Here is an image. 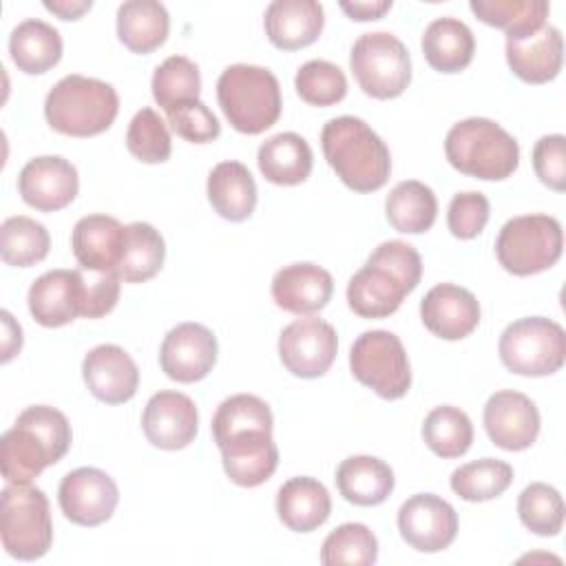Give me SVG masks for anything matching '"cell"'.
Instances as JSON below:
<instances>
[{
  "label": "cell",
  "mask_w": 566,
  "mask_h": 566,
  "mask_svg": "<svg viewBox=\"0 0 566 566\" xmlns=\"http://www.w3.org/2000/svg\"><path fill=\"white\" fill-rule=\"evenodd\" d=\"M71 424L49 405L27 407L0 438V467L9 484H29L71 449Z\"/></svg>",
  "instance_id": "cell-1"
},
{
  "label": "cell",
  "mask_w": 566,
  "mask_h": 566,
  "mask_svg": "<svg viewBox=\"0 0 566 566\" xmlns=\"http://www.w3.org/2000/svg\"><path fill=\"white\" fill-rule=\"evenodd\" d=\"M321 146L332 170L354 192H374L391 175L387 144L360 117L329 119L321 130Z\"/></svg>",
  "instance_id": "cell-2"
},
{
  "label": "cell",
  "mask_w": 566,
  "mask_h": 566,
  "mask_svg": "<svg viewBox=\"0 0 566 566\" xmlns=\"http://www.w3.org/2000/svg\"><path fill=\"white\" fill-rule=\"evenodd\" d=\"M119 111L117 91L97 77L64 75L44 99L49 126L71 137H93L111 128Z\"/></svg>",
  "instance_id": "cell-3"
},
{
  "label": "cell",
  "mask_w": 566,
  "mask_h": 566,
  "mask_svg": "<svg viewBox=\"0 0 566 566\" xmlns=\"http://www.w3.org/2000/svg\"><path fill=\"white\" fill-rule=\"evenodd\" d=\"M447 161L482 181L509 179L520 164V144L497 122L469 117L451 126L444 139Z\"/></svg>",
  "instance_id": "cell-4"
},
{
  "label": "cell",
  "mask_w": 566,
  "mask_h": 566,
  "mask_svg": "<svg viewBox=\"0 0 566 566\" xmlns=\"http://www.w3.org/2000/svg\"><path fill=\"white\" fill-rule=\"evenodd\" d=\"M217 99L230 126L243 135H259L281 117V86L270 69L232 64L217 80Z\"/></svg>",
  "instance_id": "cell-5"
},
{
  "label": "cell",
  "mask_w": 566,
  "mask_h": 566,
  "mask_svg": "<svg viewBox=\"0 0 566 566\" xmlns=\"http://www.w3.org/2000/svg\"><path fill=\"white\" fill-rule=\"evenodd\" d=\"M0 537L4 551L33 562L49 553L53 544V522L49 497L42 489L29 484H7L0 495Z\"/></svg>",
  "instance_id": "cell-6"
},
{
  "label": "cell",
  "mask_w": 566,
  "mask_h": 566,
  "mask_svg": "<svg viewBox=\"0 0 566 566\" xmlns=\"http://www.w3.org/2000/svg\"><path fill=\"white\" fill-rule=\"evenodd\" d=\"M562 223L551 214L513 217L495 239L500 265L515 276H531L553 268L562 256Z\"/></svg>",
  "instance_id": "cell-7"
},
{
  "label": "cell",
  "mask_w": 566,
  "mask_h": 566,
  "mask_svg": "<svg viewBox=\"0 0 566 566\" xmlns=\"http://www.w3.org/2000/svg\"><path fill=\"white\" fill-rule=\"evenodd\" d=\"M497 352L502 365L517 376H551L566 360V334L546 316H524L502 332Z\"/></svg>",
  "instance_id": "cell-8"
},
{
  "label": "cell",
  "mask_w": 566,
  "mask_h": 566,
  "mask_svg": "<svg viewBox=\"0 0 566 566\" xmlns=\"http://www.w3.org/2000/svg\"><path fill=\"white\" fill-rule=\"evenodd\" d=\"M349 69L363 93L376 99L398 97L411 82L409 51L389 31L363 33L352 46Z\"/></svg>",
  "instance_id": "cell-9"
},
{
  "label": "cell",
  "mask_w": 566,
  "mask_h": 566,
  "mask_svg": "<svg viewBox=\"0 0 566 566\" xmlns=\"http://www.w3.org/2000/svg\"><path fill=\"white\" fill-rule=\"evenodd\" d=\"M349 369L360 385L385 400H398L411 387V367L402 340L387 329H369L354 340Z\"/></svg>",
  "instance_id": "cell-10"
},
{
  "label": "cell",
  "mask_w": 566,
  "mask_h": 566,
  "mask_svg": "<svg viewBox=\"0 0 566 566\" xmlns=\"http://www.w3.org/2000/svg\"><path fill=\"white\" fill-rule=\"evenodd\" d=\"M336 352V329L316 316L292 321L279 336V358L296 378H321L332 367Z\"/></svg>",
  "instance_id": "cell-11"
},
{
  "label": "cell",
  "mask_w": 566,
  "mask_h": 566,
  "mask_svg": "<svg viewBox=\"0 0 566 566\" xmlns=\"http://www.w3.org/2000/svg\"><path fill=\"white\" fill-rule=\"evenodd\" d=\"M57 502L64 517L73 524L99 526L115 513L119 489L106 471L95 467H80L62 478Z\"/></svg>",
  "instance_id": "cell-12"
},
{
  "label": "cell",
  "mask_w": 566,
  "mask_h": 566,
  "mask_svg": "<svg viewBox=\"0 0 566 566\" xmlns=\"http://www.w3.org/2000/svg\"><path fill=\"white\" fill-rule=\"evenodd\" d=\"M400 537L420 553L444 551L458 535L455 509L433 493H416L398 509Z\"/></svg>",
  "instance_id": "cell-13"
},
{
  "label": "cell",
  "mask_w": 566,
  "mask_h": 566,
  "mask_svg": "<svg viewBox=\"0 0 566 566\" xmlns=\"http://www.w3.org/2000/svg\"><path fill=\"white\" fill-rule=\"evenodd\" d=\"M217 338L201 323H179L161 343V371L177 382H197L206 378L217 363Z\"/></svg>",
  "instance_id": "cell-14"
},
{
  "label": "cell",
  "mask_w": 566,
  "mask_h": 566,
  "mask_svg": "<svg viewBox=\"0 0 566 566\" xmlns=\"http://www.w3.org/2000/svg\"><path fill=\"white\" fill-rule=\"evenodd\" d=\"M80 190L75 166L60 155H42L29 159L18 175V192L22 201L40 212L66 208Z\"/></svg>",
  "instance_id": "cell-15"
},
{
  "label": "cell",
  "mask_w": 566,
  "mask_h": 566,
  "mask_svg": "<svg viewBox=\"0 0 566 566\" xmlns=\"http://www.w3.org/2000/svg\"><path fill=\"white\" fill-rule=\"evenodd\" d=\"M142 429L148 442L164 451L188 447L199 429L197 405L181 391H157L144 407Z\"/></svg>",
  "instance_id": "cell-16"
},
{
  "label": "cell",
  "mask_w": 566,
  "mask_h": 566,
  "mask_svg": "<svg viewBox=\"0 0 566 566\" xmlns=\"http://www.w3.org/2000/svg\"><path fill=\"white\" fill-rule=\"evenodd\" d=\"M484 429L495 447L524 451L537 440L539 411L526 394L502 389L484 405Z\"/></svg>",
  "instance_id": "cell-17"
},
{
  "label": "cell",
  "mask_w": 566,
  "mask_h": 566,
  "mask_svg": "<svg viewBox=\"0 0 566 566\" xmlns=\"http://www.w3.org/2000/svg\"><path fill=\"white\" fill-rule=\"evenodd\" d=\"M420 318L433 336L442 340H460L478 327L480 303L467 287L438 283L420 301Z\"/></svg>",
  "instance_id": "cell-18"
},
{
  "label": "cell",
  "mask_w": 566,
  "mask_h": 566,
  "mask_svg": "<svg viewBox=\"0 0 566 566\" xmlns=\"http://www.w3.org/2000/svg\"><path fill=\"white\" fill-rule=\"evenodd\" d=\"M82 378L88 391L106 402L122 405L137 394L139 369L130 354L113 343L93 347L82 363Z\"/></svg>",
  "instance_id": "cell-19"
},
{
  "label": "cell",
  "mask_w": 566,
  "mask_h": 566,
  "mask_svg": "<svg viewBox=\"0 0 566 566\" xmlns=\"http://www.w3.org/2000/svg\"><path fill=\"white\" fill-rule=\"evenodd\" d=\"M29 312L42 327H62L82 316L80 270H49L29 287Z\"/></svg>",
  "instance_id": "cell-20"
},
{
  "label": "cell",
  "mask_w": 566,
  "mask_h": 566,
  "mask_svg": "<svg viewBox=\"0 0 566 566\" xmlns=\"http://www.w3.org/2000/svg\"><path fill=\"white\" fill-rule=\"evenodd\" d=\"M270 290L276 307L296 316H307L321 312L329 303L334 279L316 263H292L274 274Z\"/></svg>",
  "instance_id": "cell-21"
},
{
  "label": "cell",
  "mask_w": 566,
  "mask_h": 566,
  "mask_svg": "<svg viewBox=\"0 0 566 566\" xmlns=\"http://www.w3.org/2000/svg\"><path fill=\"white\" fill-rule=\"evenodd\" d=\"M223 471L237 486H259L279 467V449L272 431H245L219 444Z\"/></svg>",
  "instance_id": "cell-22"
},
{
  "label": "cell",
  "mask_w": 566,
  "mask_h": 566,
  "mask_svg": "<svg viewBox=\"0 0 566 566\" xmlns=\"http://www.w3.org/2000/svg\"><path fill=\"white\" fill-rule=\"evenodd\" d=\"M506 62L526 84L555 80L564 64V40L559 29L544 24L531 35L506 40Z\"/></svg>",
  "instance_id": "cell-23"
},
{
  "label": "cell",
  "mask_w": 566,
  "mask_h": 566,
  "mask_svg": "<svg viewBox=\"0 0 566 566\" xmlns=\"http://www.w3.org/2000/svg\"><path fill=\"white\" fill-rule=\"evenodd\" d=\"M323 24L325 11L316 0H274L263 15L265 35L281 51L310 46L318 40Z\"/></svg>",
  "instance_id": "cell-24"
},
{
  "label": "cell",
  "mask_w": 566,
  "mask_h": 566,
  "mask_svg": "<svg viewBox=\"0 0 566 566\" xmlns=\"http://www.w3.org/2000/svg\"><path fill=\"white\" fill-rule=\"evenodd\" d=\"M124 232H126V226H122L115 217H108V214L82 217L71 232V248L80 268L117 274L122 250H124Z\"/></svg>",
  "instance_id": "cell-25"
},
{
  "label": "cell",
  "mask_w": 566,
  "mask_h": 566,
  "mask_svg": "<svg viewBox=\"0 0 566 566\" xmlns=\"http://www.w3.org/2000/svg\"><path fill=\"white\" fill-rule=\"evenodd\" d=\"M276 513L290 531L312 533L323 526L332 513L329 491L316 478H290L276 493Z\"/></svg>",
  "instance_id": "cell-26"
},
{
  "label": "cell",
  "mask_w": 566,
  "mask_h": 566,
  "mask_svg": "<svg viewBox=\"0 0 566 566\" xmlns=\"http://www.w3.org/2000/svg\"><path fill=\"white\" fill-rule=\"evenodd\" d=\"M409 290L389 270L365 263L347 283V303L360 318L391 316Z\"/></svg>",
  "instance_id": "cell-27"
},
{
  "label": "cell",
  "mask_w": 566,
  "mask_h": 566,
  "mask_svg": "<svg viewBox=\"0 0 566 566\" xmlns=\"http://www.w3.org/2000/svg\"><path fill=\"white\" fill-rule=\"evenodd\" d=\"M338 493L356 506L382 504L396 484L391 467L374 455H349L336 469Z\"/></svg>",
  "instance_id": "cell-28"
},
{
  "label": "cell",
  "mask_w": 566,
  "mask_h": 566,
  "mask_svg": "<svg viewBox=\"0 0 566 566\" xmlns=\"http://www.w3.org/2000/svg\"><path fill=\"white\" fill-rule=\"evenodd\" d=\"M422 55L440 73H460L475 53L473 31L458 18H436L422 33Z\"/></svg>",
  "instance_id": "cell-29"
},
{
  "label": "cell",
  "mask_w": 566,
  "mask_h": 566,
  "mask_svg": "<svg viewBox=\"0 0 566 566\" xmlns=\"http://www.w3.org/2000/svg\"><path fill=\"white\" fill-rule=\"evenodd\" d=\"M208 201L228 221H245L256 208V184L241 161H221L208 175Z\"/></svg>",
  "instance_id": "cell-30"
},
{
  "label": "cell",
  "mask_w": 566,
  "mask_h": 566,
  "mask_svg": "<svg viewBox=\"0 0 566 566\" xmlns=\"http://www.w3.org/2000/svg\"><path fill=\"white\" fill-rule=\"evenodd\" d=\"M312 148L298 133H279L259 146L261 175L276 186L303 184L312 172Z\"/></svg>",
  "instance_id": "cell-31"
},
{
  "label": "cell",
  "mask_w": 566,
  "mask_h": 566,
  "mask_svg": "<svg viewBox=\"0 0 566 566\" xmlns=\"http://www.w3.org/2000/svg\"><path fill=\"white\" fill-rule=\"evenodd\" d=\"M170 29L168 11L157 0H128L117 9V38L139 55L159 49Z\"/></svg>",
  "instance_id": "cell-32"
},
{
  "label": "cell",
  "mask_w": 566,
  "mask_h": 566,
  "mask_svg": "<svg viewBox=\"0 0 566 566\" xmlns=\"http://www.w3.org/2000/svg\"><path fill=\"white\" fill-rule=\"evenodd\" d=\"M9 53L18 71L27 75L46 73L62 57L60 31L44 20L29 18L11 31Z\"/></svg>",
  "instance_id": "cell-33"
},
{
  "label": "cell",
  "mask_w": 566,
  "mask_h": 566,
  "mask_svg": "<svg viewBox=\"0 0 566 566\" xmlns=\"http://www.w3.org/2000/svg\"><path fill=\"white\" fill-rule=\"evenodd\" d=\"M385 214L394 230L405 234H420L433 226L438 217V199L427 184L407 179L396 184L387 195Z\"/></svg>",
  "instance_id": "cell-34"
},
{
  "label": "cell",
  "mask_w": 566,
  "mask_h": 566,
  "mask_svg": "<svg viewBox=\"0 0 566 566\" xmlns=\"http://www.w3.org/2000/svg\"><path fill=\"white\" fill-rule=\"evenodd\" d=\"M166 259V243L157 228L146 221L126 226L124 250L119 261V279L124 283H144L153 279Z\"/></svg>",
  "instance_id": "cell-35"
},
{
  "label": "cell",
  "mask_w": 566,
  "mask_h": 566,
  "mask_svg": "<svg viewBox=\"0 0 566 566\" xmlns=\"http://www.w3.org/2000/svg\"><path fill=\"white\" fill-rule=\"evenodd\" d=\"M469 9L484 24L502 29L506 40H515L542 29L551 4L546 0H471Z\"/></svg>",
  "instance_id": "cell-36"
},
{
  "label": "cell",
  "mask_w": 566,
  "mask_h": 566,
  "mask_svg": "<svg viewBox=\"0 0 566 566\" xmlns=\"http://www.w3.org/2000/svg\"><path fill=\"white\" fill-rule=\"evenodd\" d=\"M51 248L49 230L24 214H15L0 226V254L11 268H31L46 259Z\"/></svg>",
  "instance_id": "cell-37"
},
{
  "label": "cell",
  "mask_w": 566,
  "mask_h": 566,
  "mask_svg": "<svg viewBox=\"0 0 566 566\" xmlns=\"http://www.w3.org/2000/svg\"><path fill=\"white\" fill-rule=\"evenodd\" d=\"M274 418L270 405L254 394H234L226 398L212 416V438L217 447L245 431H272Z\"/></svg>",
  "instance_id": "cell-38"
},
{
  "label": "cell",
  "mask_w": 566,
  "mask_h": 566,
  "mask_svg": "<svg viewBox=\"0 0 566 566\" xmlns=\"http://www.w3.org/2000/svg\"><path fill=\"white\" fill-rule=\"evenodd\" d=\"M422 440L440 458H460L473 442L471 418L453 405L436 407L422 422Z\"/></svg>",
  "instance_id": "cell-39"
},
{
  "label": "cell",
  "mask_w": 566,
  "mask_h": 566,
  "mask_svg": "<svg viewBox=\"0 0 566 566\" xmlns=\"http://www.w3.org/2000/svg\"><path fill=\"white\" fill-rule=\"evenodd\" d=\"M513 482V467L497 458H482L451 473V491L467 502H486L502 495Z\"/></svg>",
  "instance_id": "cell-40"
},
{
  "label": "cell",
  "mask_w": 566,
  "mask_h": 566,
  "mask_svg": "<svg viewBox=\"0 0 566 566\" xmlns=\"http://www.w3.org/2000/svg\"><path fill=\"white\" fill-rule=\"evenodd\" d=\"M153 97L168 113L170 108L199 99L201 75L199 66L186 55L166 57L153 73Z\"/></svg>",
  "instance_id": "cell-41"
},
{
  "label": "cell",
  "mask_w": 566,
  "mask_h": 566,
  "mask_svg": "<svg viewBox=\"0 0 566 566\" xmlns=\"http://www.w3.org/2000/svg\"><path fill=\"white\" fill-rule=\"evenodd\" d=\"M378 559V539L369 526L360 522H347L334 528L321 546V564L338 566H371Z\"/></svg>",
  "instance_id": "cell-42"
},
{
  "label": "cell",
  "mask_w": 566,
  "mask_h": 566,
  "mask_svg": "<svg viewBox=\"0 0 566 566\" xmlns=\"http://www.w3.org/2000/svg\"><path fill=\"white\" fill-rule=\"evenodd\" d=\"M517 515L531 533L553 537L564 526V500L555 486L533 482L517 497Z\"/></svg>",
  "instance_id": "cell-43"
},
{
  "label": "cell",
  "mask_w": 566,
  "mask_h": 566,
  "mask_svg": "<svg viewBox=\"0 0 566 566\" xmlns=\"http://www.w3.org/2000/svg\"><path fill=\"white\" fill-rule=\"evenodd\" d=\"M294 88L312 106H332L347 95V77L334 62L310 60L296 71Z\"/></svg>",
  "instance_id": "cell-44"
},
{
  "label": "cell",
  "mask_w": 566,
  "mask_h": 566,
  "mask_svg": "<svg viewBox=\"0 0 566 566\" xmlns=\"http://www.w3.org/2000/svg\"><path fill=\"white\" fill-rule=\"evenodd\" d=\"M126 148L142 164H161L170 157V133L157 111L144 106L135 113L126 130Z\"/></svg>",
  "instance_id": "cell-45"
},
{
  "label": "cell",
  "mask_w": 566,
  "mask_h": 566,
  "mask_svg": "<svg viewBox=\"0 0 566 566\" xmlns=\"http://www.w3.org/2000/svg\"><path fill=\"white\" fill-rule=\"evenodd\" d=\"M170 128L192 144H208L219 137L221 124L214 117V113L201 102L192 99L186 104H179L166 113Z\"/></svg>",
  "instance_id": "cell-46"
},
{
  "label": "cell",
  "mask_w": 566,
  "mask_h": 566,
  "mask_svg": "<svg viewBox=\"0 0 566 566\" xmlns=\"http://www.w3.org/2000/svg\"><path fill=\"white\" fill-rule=\"evenodd\" d=\"M489 199L482 192L467 190L453 195L447 210V226L455 239H475L489 221Z\"/></svg>",
  "instance_id": "cell-47"
},
{
  "label": "cell",
  "mask_w": 566,
  "mask_h": 566,
  "mask_svg": "<svg viewBox=\"0 0 566 566\" xmlns=\"http://www.w3.org/2000/svg\"><path fill=\"white\" fill-rule=\"evenodd\" d=\"M82 276V316L84 318H102L119 301L122 279L115 272H93L86 268H77Z\"/></svg>",
  "instance_id": "cell-48"
},
{
  "label": "cell",
  "mask_w": 566,
  "mask_h": 566,
  "mask_svg": "<svg viewBox=\"0 0 566 566\" xmlns=\"http://www.w3.org/2000/svg\"><path fill=\"white\" fill-rule=\"evenodd\" d=\"M367 263L389 270L402 281V285L413 292L422 276V259L418 250L405 241H385L367 259Z\"/></svg>",
  "instance_id": "cell-49"
},
{
  "label": "cell",
  "mask_w": 566,
  "mask_h": 566,
  "mask_svg": "<svg viewBox=\"0 0 566 566\" xmlns=\"http://www.w3.org/2000/svg\"><path fill=\"white\" fill-rule=\"evenodd\" d=\"M533 168L539 181L557 192L566 190V137L544 135L533 146Z\"/></svg>",
  "instance_id": "cell-50"
},
{
  "label": "cell",
  "mask_w": 566,
  "mask_h": 566,
  "mask_svg": "<svg viewBox=\"0 0 566 566\" xmlns=\"http://www.w3.org/2000/svg\"><path fill=\"white\" fill-rule=\"evenodd\" d=\"M391 0H340L338 7L358 22H367V20H380L389 9H391Z\"/></svg>",
  "instance_id": "cell-51"
},
{
  "label": "cell",
  "mask_w": 566,
  "mask_h": 566,
  "mask_svg": "<svg viewBox=\"0 0 566 566\" xmlns=\"http://www.w3.org/2000/svg\"><path fill=\"white\" fill-rule=\"evenodd\" d=\"M0 318H2V363H9L22 347V327L13 321V316L2 310L0 312Z\"/></svg>",
  "instance_id": "cell-52"
},
{
  "label": "cell",
  "mask_w": 566,
  "mask_h": 566,
  "mask_svg": "<svg viewBox=\"0 0 566 566\" xmlns=\"http://www.w3.org/2000/svg\"><path fill=\"white\" fill-rule=\"evenodd\" d=\"M93 7L91 0H44V9L60 20H77Z\"/></svg>",
  "instance_id": "cell-53"
}]
</instances>
